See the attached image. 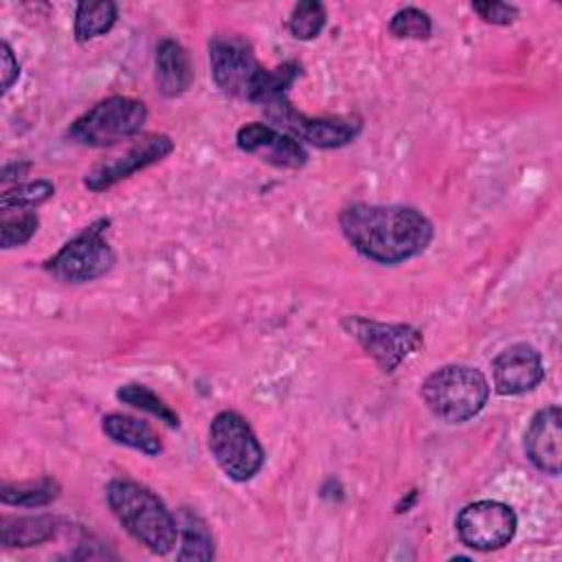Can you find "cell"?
Here are the masks:
<instances>
[{"label": "cell", "mask_w": 562, "mask_h": 562, "mask_svg": "<svg viewBox=\"0 0 562 562\" xmlns=\"http://www.w3.org/2000/svg\"><path fill=\"white\" fill-rule=\"evenodd\" d=\"M156 90L165 99L184 94L193 83V61L189 50L173 37H162L154 53Z\"/></svg>", "instance_id": "15"}, {"label": "cell", "mask_w": 562, "mask_h": 562, "mask_svg": "<svg viewBox=\"0 0 562 562\" xmlns=\"http://www.w3.org/2000/svg\"><path fill=\"white\" fill-rule=\"evenodd\" d=\"M518 529L516 512L503 501H474L459 509L454 531L463 547L474 551H496L507 547Z\"/></svg>", "instance_id": "10"}, {"label": "cell", "mask_w": 562, "mask_h": 562, "mask_svg": "<svg viewBox=\"0 0 562 562\" xmlns=\"http://www.w3.org/2000/svg\"><path fill=\"white\" fill-rule=\"evenodd\" d=\"M340 327L364 349L382 373H393L424 347L422 331L408 323H382L360 314H347L340 318Z\"/></svg>", "instance_id": "8"}, {"label": "cell", "mask_w": 562, "mask_h": 562, "mask_svg": "<svg viewBox=\"0 0 562 562\" xmlns=\"http://www.w3.org/2000/svg\"><path fill=\"white\" fill-rule=\"evenodd\" d=\"M147 123V105L140 99L112 94L79 114L66 130V138L81 147L103 149L136 136Z\"/></svg>", "instance_id": "6"}, {"label": "cell", "mask_w": 562, "mask_h": 562, "mask_svg": "<svg viewBox=\"0 0 562 562\" xmlns=\"http://www.w3.org/2000/svg\"><path fill=\"white\" fill-rule=\"evenodd\" d=\"M470 7L485 24L492 26H509L520 15V9L516 4L501 0H474Z\"/></svg>", "instance_id": "26"}, {"label": "cell", "mask_w": 562, "mask_h": 562, "mask_svg": "<svg viewBox=\"0 0 562 562\" xmlns=\"http://www.w3.org/2000/svg\"><path fill=\"white\" fill-rule=\"evenodd\" d=\"M108 228L110 217H99L83 226L57 252L44 259V272L66 285H83L105 277L116 263V252L105 237Z\"/></svg>", "instance_id": "5"}, {"label": "cell", "mask_w": 562, "mask_h": 562, "mask_svg": "<svg viewBox=\"0 0 562 562\" xmlns=\"http://www.w3.org/2000/svg\"><path fill=\"white\" fill-rule=\"evenodd\" d=\"M492 386L498 395H525L544 380L542 353L529 342H514L501 349L492 362Z\"/></svg>", "instance_id": "12"}, {"label": "cell", "mask_w": 562, "mask_h": 562, "mask_svg": "<svg viewBox=\"0 0 562 562\" xmlns=\"http://www.w3.org/2000/svg\"><path fill=\"white\" fill-rule=\"evenodd\" d=\"M235 145L244 154H252L279 169H301L310 158L305 145H301L294 136L261 121L241 125L235 134Z\"/></svg>", "instance_id": "13"}, {"label": "cell", "mask_w": 562, "mask_h": 562, "mask_svg": "<svg viewBox=\"0 0 562 562\" xmlns=\"http://www.w3.org/2000/svg\"><path fill=\"white\" fill-rule=\"evenodd\" d=\"M263 114L277 130L294 136L301 145L316 149H340L358 138L362 121L358 116H310L296 110L285 97L263 105Z\"/></svg>", "instance_id": "9"}, {"label": "cell", "mask_w": 562, "mask_h": 562, "mask_svg": "<svg viewBox=\"0 0 562 562\" xmlns=\"http://www.w3.org/2000/svg\"><path fill=\"white\" fill-rule=\"evenodd\" d=\"M55 195V184L46 178L18 182L0 193V211H35Z\"/></svg>", "instance_id": "22"}, {"label": "cell", "mask_w": 562, "mask_h": 562, "mask_svg": "<svg viewBox=\"0 0 562 562\" xmlns=\"http://www.w3.org/2000/svg\"><path fill=\"white\" fill-rule=\"evenodd\" d=\"M40 228L35 211H0V246L2 250L20 248L33 239Z\"/></svg>", "instance_id": "24"}, {"label": "cell", "mask_w": 562, "mask_h": 562, "mask_svg": "<svg viewBox=\"0 0 562 562\" xmlns=\"http://www.w3.org/2000/svg\"><path fill=\"white\" fill-rule=\"evenodd\" d=\"M0 66H2V94H7L20 77V64L9 42L0 44Z\"/></svg>", "instance_id": "27"}, {"label": "cell", "mask_w": 562, "mask_h": 562, "mask_svg": "<svg viewBox=\"0 0 562 562\" xmlns=\"http://www.w3.org/2000/svg\"><path fill=\"white\" fill-rule=\"evenodd\" d=\"M176 149L169 134H145L143 138L134 140L125 151L110 156L94 167H90L83 176V187L92 193H101L112 189L114 184L127 180L136 171H143L151 165H158Z\"/></svg>", "instance_id": "11"}, {"label": "cell", "mask_w": 562, "mask_h": 562, "mask_svg": "<svg viewBox=\"0 0 562 562\" xmlns=\"http://www.w3.org/2000/svg\"><path fill=\"white\" fill-rule=\"evenodd\" d=\"M61 494V485L53 476H40L37 481H20V483H2L0 501L11 507H46L57 501Z\"/></svg>", "instance_id": "20"}, {"label": "cell", "mask_w": 562, "mask_h": 562, "mask_svg": "<svg viewBox=\"0 0 562 562\" xmlns=\"http://www.w3.org/2000/svg\"><path fill=\"white\" fill-rule=\"evenodd\" d=\"M119 20V4L112 0L77 2L72 15V35L79 44H88L112 31Z\"/></svg>", "instance_id": "19"}, {"label": "cell", "mask_w": 562, "mask_h": 562, "mask_svg": "<svg viewBox=\"0 0 562 562\" xmlns=\"http://www.w3.org/2000/svg\"><path fill=\"white\" fill-rule=\"evenodd\" d=\"M327 24V9L316 0H301L288 15V31L299 42L316 40Z\"/></svg>", "instance_id": "23"}, {"label": "cell", "mask_w": 562, "mask_h": 562, "mask_svg": "<svg viewBox=\"0 0 562 562\" xmlns=\"http://www.w3.org/2000/svg\"><path fill=\"white\" fill-rule=\"evenodd\" d=\"M490 391V380L481 369L452 362L424 378L419 397L435 419L454 426L474 419L485 408Z\"/></svg>", "instance_id": "4"}, {"label": "cell", "mask_w": 562, "mask_h": 562, "mask_svg": "<svg viewBox=\"0 0 562 562\" xmlns=\"http://www.w3.org/2000/svg\"><path fill=\"white\" fill-rule=\"evenodd\" d=\"M31 167H33L31 160H11V162H7L2 167V173H0L2 184H7V182H15L18 184L20 178L31 171Z\"/></svg>", "instance_id": "28"}, {"label": "cell", "mask_w": 562, "mask_h": 562, "mask_svg": "<svg viewBox=\"0 0 562 562\" xmlns=\"http://www.w3.org/2000/svg\"><path fill=\"white\" fill-rule=\"evenodd\" d=\"M101 430L110 441L132 448V450H138L147 457H158L165 450L162 439L156 432V428L134 415L108 413L101 419Z\"/></svg>", "instance_id": "16"}, {"label": "cell", "mask_w": 562, "mask_h": 562, "mask_svg": "<svg viewBox=\"0 0 562 562\" xmlns=\"http://www.w3.org/2000/svg\"><path fill=\"white\" fill-rule=\"evenodd\" d=\"M347 244L364 259L380 266H400L419 257L435 237V226L408 204L356 202L338 213Z\"/></svg>", "instance_id": "1"}, {"label": "cell", "mask_w": 562, "mask_h": 562, "mask_svg": "<svg viewBox=\"0 0 562 562\" xmlns=\"http://www.w3.org/2000/svg\"><path fill=\"white\" fill-rule=\"evenodd\" d=\"M116 400L136 408V411H143V413L156 417L158 422H162L169 428H180L178 413L156 391H151L147 384H138V382L121 384L116 389Z\"/></svg>", "instance_id": "21"}, {"label": "cell", "mask_w": 562, "mask_h": 562, "mask_svg": "<svg viewBox=\"0 0 562 562\" xmlns=\"http://www.w3.org/2000/svg\"><path fill=\"white\" fill-rule=\"evenodd\" d=\"M206 446L217 468L235 483L252 481L263 463L266 450L252 426L237 411H220L206 432Z\"/></svg>", "instance_id": "7"}, {"label": "cell", "mask_w": 562, "mask_h": 562, "mask_svg": "<svg viewBox=\"0 0 562 562\" xmlns=\"http://www.w3.org/2000/svg\"><path fill=\"white\" fill-rule=\"evenodd\" d=\"M59 531V518L53 514L2 516L0 542L7 549H29L53 540Z\"/></svg>", "instance_id": "17"}, {"label": "cell", "mask_w": 562, "mask_h": 562, "mask_svg": "<svg viewBox=\"0 0 562 562\" xmlns=\"http://www.w3.org/2000/svg\"><path fill=\"white\" fill-rule=\"evenodd\" d=\"M105 503L119 525L147 551L167 555L178 544V518L147 485L132 479H112Z\"/></svg>", "instance_id": "3"}, {"label": "cell", "mask_w": 562, "mask_h": 562, "mask_svg": "<svg viewBox=\"0 0 562 562\" xmlns=\"http://www.w3.org/2000/svg\"><path fill=\"white\" fill-rule=\"evenodd\" d=\"M522 450L527 461L542 474L558 476L562 470V415L558 404L533 413L525 428Z\"/></svg>", "instance_id": "14"}, {"label": "cell", "mask_w": 562, "mask_h": 562, "mask_svg": "<svg viewBox=\"0 0 562 562\" xmlns=\"http://www.w3.org/2000/svg\"><path fill=\"white\" fill-rule=\"evenodd\" d=\"M209 66L213 83L228 97L268 105L283 99L301 77L299 61L263 66L252 46L237 35H215L209 40Z\"/></svg>", "instance_id": "2"}, {"label": "cell", "mask_w": 562, "mask_h": 562, "mask_svg": "<svg viewBox=\"0 0 562 562\" xmlns=\"http://www.w3.org/2000/svg\"><path fill=\"white\" fill-rule=\"evenodd\" d=\"M389 33L397 40L426 42L432 37V20L417 7H402L391 15Z\"/></svg>", "instance_id": "25"}, {"label": "cell", "mask_w": 562, "mask_h": 562, "mask_svg": "<svg viewBox=\"0 0 562 562\" xmlns=\"http://www.w3.org/2000/svg\"><path fill=\"white\" fill-rule=\"evenodd\" d=\"M178 540L180 549L176 553V560H200L209 562L215 558V540L211 533L209 522L191 507L178 509Z\"/></svg>", "instance_id": "18"}]
</instances>
